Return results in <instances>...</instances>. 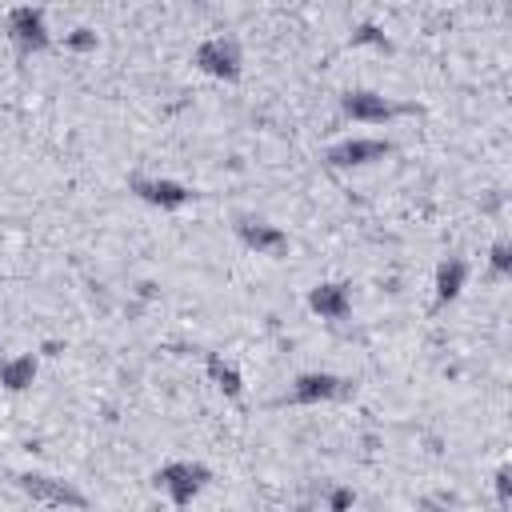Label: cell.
I'll return each mask as SVG.
<instances>
[{
  "label": "cell",
  "mask_w": 512,
  "mask_h": 512,
  "mask_svg": "<svg viewBox=\"0 0 512 512\" xmlns=\"http://www.w3.org/2000/svg\"><path fill=\"white\" fill-rule=\"evenodd\" d=\"M340 108L348 120H360V124H384L392 120L400 108L392 100H384L380 92H368V88H356V92H344L340 96Z\"/></svg>",
  "instance_id": "cell-6"
},
{
  "label": "cell",
  "mask_w": 512,
  "mask_h": 512,
  "mask_svg": "<svg viewBox=\"0 0 512 512\" xmlns=\"http://www.w3.org/2000/svg\"><path fill=\"white\" fill-rule=\"evenodd\" d=\"M496 500H500V508L512 504V468H508V464L496 468Z\"/></svg>",
  "instance_id": "cell-15"
},
{
  "label": "cell",
  "mask_w": 512,
  "mask_h": 512,
  "mask_svg": "<svg viewBox=\"0 0 512 512\" xmlns=\"http://www.w3.org/2000/svg\"><path fill=\"white\" fill-rule=\"evenodd\" d=\"M392 152L388 140H368V136H352V140H340L324 152V160L332 168H360V164H372V160H384Z\"/></svg>",
  "instance_id": "cell-5"
},
{
  "label": "cell",
  "mask_w": 512,
  "mask_h": 512,
  "mask_svg": "<svg viewBox=\"0 0 512 512\" xmlns=\"http://www.w3.org/2000/svg\"><path fill=\"white\" fill-rule=\"evenodd\" d=\"M420 512H444V508H440V504H432V500H424V504H420Z\"/></svg>",
  "instance_id": "cell-19"
},
{
  "label": "cell",
  "mask_w": 512,
  "mask_h": 512,
  "mask_svg": "<svg viewBox=\"0 0 512 512\" xmlns=\"http://www.w3.org/2000/svg\"><path fill=\"white\" fill-rule=\"evenodd\" d=\"M352 44H380V48H388V40H384V32H380L376 24H360V28L352 32Z\"/></svg>",
  "instance_id": "cell-16"
},
{
  "label": "cell",
  "mask_w": 512,
  "mask_h": 512,
  "mask_svg": "<svg viewBox=\"0 0 512 512\" xmlns=\"http://www.w3.org/2000/svg\"><path fill=\"white\" fill-rule=\"evenodd\" d=\"M208 376H212V384H216L224 396H232V400L244 392V380H240V372H236L232 364H224L220 356H208Z\"/></svg>",
  "instance_id": "cell-13"
},
{
  "label": "cell",
  "mask_w": 512,
  "mask_h": 512,
  "mask_svg": "<svg viewBox=\"0 0 512 512\" xmlns=\"http://www.w3.org/2000/svg\"><path fill=\"white\" fill-rule=\"evenodd\" d=\"M16 484H20V492H28V496L40 500V504H56V508H84V504H88V496H84L72 480H60V476L24 472V476H16Z\"/></svg>",
  "instance_id": "cell-3"
},
{
  "label": "cell",
  "mask_w": 512,
  "mask_h": 512,
  "mask_svg": "<svg viewBox=\"0 0 512 512\" xmlns=\"http://www.w3.org/2000/svg\"><path fill=\"white\" fill-rule=\"evenodd\" d=\"M236 236H240L248 248L264 252V256H284V252H288V232L276 228V224H268V220H256V216H244V220L236 224Z\"/></svg>",
  "instance_id": "cell-7"
},
{
  "label": "cell",
  "mask_w": 512,
  "mask_h": 512,
  "mask_svg": "<svg viewBox=\"0 0 512 512\" xmlns=\"http://www.w3.org/2000/svg\"><path fill=\"white\" fill-rule=\"evenodd\" d=\"M8 40L16 44V52H20V56L44 52V48L52 44V36H48V20H44V8H32V4L12 8V12H8Z\"/></svg>",
  "instance_id": "cell-2"
},
{
  "label": "cell",
  "mask_w": 512,
  "mask_h": 512,
  "mask_svg": "<svg viewBox=\"0 0 512 512\" xmlns=\"http://www.w3.org/2000/svg\"><path fill=\"white\" fill-rule=\"evenodd\" d=\"M36 368H40L36 356H32V352H20V356H12V360L0 364V384H4L8 392H24V388H32Z\"/></svg>",
  "instance_id": "cell-12"
},
{
  "label": "cell",
  "mask_w": 512,
  "mask_h": 512,
  "mask_svg": "<svg viewBox=\"0 0 512 512\" xmlns=\"http://www.w3.org/2000/svg\"><path fill=\"white\" fill-rule=\"evenodd\" d=\"M132 192L144 200V204H156V208H184L188 204V188L180 180H164V176H148V180H132Z\"/></svg>",
  "instance_id": "cell-8"
},
{
  "label": "cell",
  "mask_w": 512,
  "mask_h": 512,
  "mask_svg": "<svg viewBox=\"0 0 512 512\" xmlns=\"http://www.w3.org/2000/svg\"><path fill=\"white\" fill-rule=\"evenodd\" d=\"M192 64L216 80H236L240 76V44L232 36H212L192 52Z\"/></svg>",
  "instance_id": "cell-4"
},
{
  "label": "cell",
  "mask_w": 512,
  "mask_h": 512,
  "mask_svg": "<svg viewBox=\"0 0 512 512\" xmlns=\"http://www.w3.org/2000/svg\"><path fill=\"white\" fill-rule=\"evenodd\" d=\"M352 500H356L352 488H332V496H328V512H348Z\"/></svg>",
  "instance_id": "cell-18"
},
{
  "label": "cell",
  "mask_w": 512,
  "mask_h": 512,
  "mask_svg": "<svg viewBox=\"0 0 512 512\" xmlns=\"http://www.w3.org/2000/svg\"><path fill=\"white\" fill-rule=\"evenodd\" d=\"M464 284H468V264H464L460 256L440 260V268H436V308L452 304V300L464 292Z\"/></svg>",
  "instance_id": "cell-11"
},
{
  "label": "cell",
  "mask_w": 512,
  "mask_h": 512,
  "mask_svg": "<svg viewBox=\"0 0 512 512\" xmlns=\"http://www.w3.org/2000/svg\"><path fill=\"white\" fill-rule=\"evenodd\" d=\"M308 308L324 320H344L352 312V296L344 284H316V288H308Z\"/></svg>",
  "instance_id": "cell-10"
},
{
  "label": "cell",
  "mask_w": 512,
  "mask_h": 512,
  "mask_svg": "<svg viewBox=\"0 0 512 512\" xmlns=\"http://www.w3.org/2000/svg\"><path fill=\"white\" fill-rule=\"evenodd\" d=\"M488 268H492L496 280H504V276L512 272V244H508V240H496V244L488 248Z\"/></svg>",
  "instance_id": "cell-14"
},
{
  "label": "cell",
  "mask_w": 512,
  "mask_h": 512,
  "mask_svg": "<svg viewBox=\"0 0 512 512\" xmlns=\"http://www.w3.org/2000/svg\"><path fill=\"white\" fill-rule=\"evenodd\" d=\"M344 392V380L332 372H300L292 380V404H320Z\"/></svg>",
  "instance_id": "cell-9"
},
{
  "label": "cell",
  "mask_w": 512,
  "mask_h": 512,
  "mask_svg": "<svg viewBox=\"0 0 512 512\" xmlns=\"http://www.w3.org/2000/svg\"><path fill=\"white\" fill-rule=\"evenodd\" d=\"M208 480H212V472H208L204 464H196V460H172V464L156 468V476H152V484H156L176 508H188V504L204 492Z\"/></svg>",
  "instance_id": "cell-1"
},
{
  "label": "cell",
  "mask_w": 512,
  "mask_h": 512,
  "mask_svg": "<svg viewBox=\"0 0 512 512\" xmlns=\"http://www.w3.org/2000/svg\"><path fill=\"white\" fill-rule=\"evenodd\" d=\"M68 48H76V52H92V48H96V32H92V28H76V32L68 36Z\"/></svg>",
  "instance_id": "cell-17"
}]
</instances>
